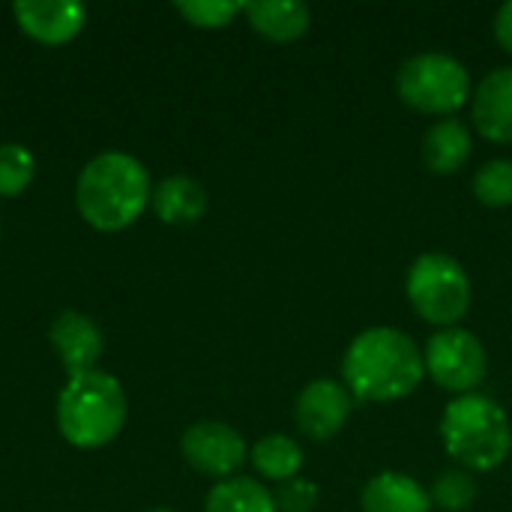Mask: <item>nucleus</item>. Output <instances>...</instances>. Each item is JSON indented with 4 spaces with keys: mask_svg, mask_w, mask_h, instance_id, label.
Returning a JSON list of instances; mask_svg holds the SVG:
<instances>
[{
    "mask_svg": "<svg viewBox=\"0 0 512 512\" xmlns=\"http://www.w3.org/2000/svg\"><path fill=\"white\" fill-rule=\"evenodd\" d=\"M405 294L414 312L435 324L438 330L444 327H459V321L471 309V276L465 267L447 255V252H423L414 258L405 276Z\"/></svg>",
    "mask_w": 512,
    "mask_h": 512,
    "instance_id": "39448f33",
    "label": "nucleus"
},
{
    "mask_svg": "<svg viewBox=\"0 0 512 512\" xmlns=\"http://www.w3.org/2000/svg\"><path fill=\"white\" fill-rule=\"evenodd\" d=\"M36 177V156L15 141L0 144V198L21 195Z\"/></svg>",
    "mask_w": 512,
    "mask_h": 512,
    "instance_id": "aec40b11",
    "label": "nucleus"
},
{
    "mask_svg": "<svg viewBox=\"0 0 512 512\" xmlns=\"http://www.w3.org/2000/svg\"><path fill=\"white\" fill-rule=\"evenodd\" d=\"M495 39L501 42L504 51L512 54V0H507L495 15Z\"/></svg>",
    "mask_w": 512,
    "mask_h": 512,
    "instance_id": "b1692460",
    "label": "nucleus"
},
{
    "mask_svg": "<svg viewBox=\"0 0 512 512\" xmlns=\"http://www.w3.org/2000/svg\"><path fill=\"white\" fill-rule=\"evenodd\" d=\"M399 99L435 117H456V111L471 99L468 66L447 51H420L408 57L396 72Z\"/></svg>",
    "mask_w": 512,
    "mask_h": 512,
    "instance_id": "423d86ee",
    "label": "nucleus"
},
{
    "mask_svg": "<svg viewBox=\"0 0 512 512\" xmlns=\"http://www.w3.org/2000/svg\"><path fill=\"white\" fill-rule=\"evenodd\" d=\"M276 498V510L279 512H312L321 492L312 480H303V477H294L288 483H279V489L273 492Z\"/></svg>",
    "mask_w": 512,
    "mask_h": 512,
    "instance_id": "5701e85b",
    "label": "nucleus"
},
{
    "mask_svg": "<svg viewBox=\"0 0 512 512\" xmlns=\"http://www.w3.org/2000/svg\"><path fill=\"white\" fill-rule=\"evenodd\" d=\"M18 27L45 45L69 42L81 33L87 9L75 0H18L12 3Z\"/></svg>",
    "mask_w": 512,
    "mask_h": 512,
    "instance_id": "9b49d317",
    "label": "nucleus"
},
{
    "mask_svg": "<svg viewBox=\"0 0 512 512\" xmlns=\"http://www.w3.org/2000/svg\"><path fill=\"white\" fill-rule=\"evenodd\" d=\"M243 12L252 30L270 42H294L312 24V12L300 0H255L243 3Z\"/></svg>",
    "mask_w": 512,
    "mask_h": 512,
    "instance_id": "dca6fc26",
    "label": "nucleus"
},
{
    "mask_svg": "<svg viewBox=\"0 0 512 512\" xmlns=\"http://www.w3.org/2000/svg\"><path fill=\"white\" fill-rule=\"evenodd\" d=\"M363 512H432L429 489H423L414 477L402 471L375 474L360 492Z\"/></svg>",
    "mask_w": 512,
    "mask_h": 512,
    "instance_id": "ddd939ff",
    "label": "nucleus"
},
{
    "mask_svg": "<svg viewBox=\"0 0 512 512\" xmlns=\"http://www.w3.org/2000/svg\"><path fill=\"white\" fill-rule=\"evenodd\" d=\"M426 372L432 381L450 393H477V387L489 375V354L477 333L465 327H444L429 336L423 351Z\"/></svg>",
    "mask_w": 512,
    "mask_h": 512,
    "instance_id": "0eeeda50",
    "label": "nucleus"
},
{
    "mask_svg": "<svg viewBox=\"0 0 512 512\" xmlns=\"http://www.w3.org/2000/svg\"><path fill=\"white\" fill-rule=\"evenodd\" d=\"M441 444L471 474L495 471L512 450V426L501 402L486 393L456 396L441 414Z\"/></svg>",
    "mask_w": 512,
    "mask_h": 512,
    "instance_id": "7ed1b4c3",
    "label": "nucleus"
},
{
    "mask_svg": "<svg viewBox=\"0 0 512 512\" xmlns=\"http://www.w3.org/2000/svg\"><path fill=\"white\" fill-rule=\"evenodd\" d=\"M249 462L252 468L273 483H288L294 477H300L303 471V447L291 438V435H264L252 450H249Z\"/></svg>",
    "mask_w": 512,
    "mask_h": 512,
    "instance_id": "f3484780",
    "label": "nucleus"
},
{
    "mask_svg": "<svg viewBox=\"0 0 512 512\" xmlns=\"http://www.w3.org/2000/svg\"><path fill=\"white\" fill-rule=\"evenodd\" d=\"M351 411H354L351 390L345 387V381H333V378L309 381L297 393V402H294L297 429L312 441L336 438L351 420Z\"/></svg>",
    "mask_w": 512,
    "mask_h": 512,
    "instance_id": "1a4fd4ad",
    "label": "nucleus"
},
{
    "mask_svg": "<svg viewBox=\"0 0 512 512\" xmlns=\"http://www.w3.org/2000/svg\"><path fill=\"white\" fill-rule=\"evenodd\" d=\"M474 195L486 207L512 204V159H489L474 174Z\"/></svg>",
    "mask_w": 512,
    "mask_h": 512,
    "instance_id": "412c9836",
    "label": "nucleus"
},
{
    "mask_svg": "<svg viewBox=\"0 0 512 512\" xmlns=\"http://www.w3.org/2000/svg\"><path fill=\"white\" fill-rule=\"evenodd\" d=\"M174 9L195 27H225L243 12V3H237V0H180Z\"/></svg>",
    "mask_w": 512,
    "mask_h": 512,
    "instance_id": "4be33fe9",
    "label": "nucleus"
},
{
    "mask_svg": "<svg viewBox=\"0 0 512 512\" xmlns=\"http://www.w3.org/2000/svg\"><path fill=\"white\" fill-rule=\"evenodd\" d=\"M207 189L189 174H171L159 180L150 192V207L168 225H192L207 213Z\"/></svg>",
    "mask_w": 512,
    "mask_h": 512,
    "instance_id": "4468645a",
    "label": "nucleus"
},
{
    "mask_svg": "<svg viewBox=\"0 0 512 512\" xmlns=\"http://www.w3.org/2000/svg\"><path fill=\"white\" fill-rule=\"evenodd\" d=\"M480 489H477V480L471 477V471L465 468H450V471H441L429 489V498H432V507H441L444 512H465L474 507Z\"/></svg>",
    "mask_w": 512,
    "mask_h": 512,
    "instance_id": "6ab92c4d",
    "label": "nucleus"
},
{
    "mask_svg": "<svg viewBox=\"0 0 512 512\" xmlns=\"http://www.w3.org/2000/svg\"><path fill=\"white\" fill-rule=\"evenodd\" d=\"M420 156L435 174H456L471 156V129L462 117H438L420 144Z\"/></svg>",
    "mask_w": 512,
    "mask_h": 512,
    "instance_id": "2eb2a0df",
    "label": "nucleus"
},
{
    "mask_svg": "<svg viewBox=\"0 0 512 512\" xmlns=\"http://www.w3.org/2000/svg\"><path fill=\"white\" fill-rule=\"evenodd\" d=\"M180 453L189 462V468L216 480L237 477V471L249 459V447L243 435L234 426L219 423V420L192 423L180 438Z\"/></svg>",
    "mask_w": 512,
    "mask_h": 512,
    "instance_id": "6e6552de",
    "label": "nucleus"
},
{
    "mask_svg": "<svg viewBox=\"0 0 512 512\" xmlns=\"http://www.w3.org/2000/svg\"><path fill=\"white\" fill-rule=\"evenodd\" d=\"M471 120L495 144L512 141V66L492 69L471 93Z\"/></svg>",
    "mask_w": 512,
    "mask_h": 512,
    "instance_id": "f8f14e48",
    "label": "nucleus"
},
{
    "mask_svg": "<svg viewBox=\"0 0 512 512\" xmlns=\"http://www.w3.org/2000/svg\"><path fill=\"white\" fill-rule=\"evenodd\" d=\"M150 174L141 159L123 150L93 156L75 183V204L96 231H120L132 225L150 204Z\"/></svg>",
    "mask_w": 512,
    "mask_h": 512,
    "instance_id": "f03ea898",
    "label": "nucleus"
},
{
    "mask_svg": "<svg viewBox=\"0 0 512 512\" xmlns=\"http://www.w3.org/2000/svg\"><path fill=\"white\" fill-rule=\"evenodd\" d=\"M123 384L102 369L75 375L57 396V429L63 441L81 450L111 444L126 423Z\"/></svg>",
    "mask_w": 512,
    "mask_h": 512,
    "instance_id": "20e7f679",
    "label": "nucleus"
},
{
    "mask_svg": "<svg viewBox=\"0 0 512 512\" xmlns=\"http://www.w3.org/2000/svg\"><path fill=\"white\" fill-rule=\"evenodd\" d=\"M426 375L423 351L399 327H369L351 339L342 357V378L360 402L408 399Z\"/></svg>",
    "mask_w": 512,
    "mask_h": 512,
    "instance_id": "f257e3e1",
    "label": "nucleus"
},
{
    "mask_svg": "<svg viewBox=\"0 0 512 512\" xmlns=\"http://www.w3.org/2000/svg\"><path fill=\"white\" fill-rule=\"evenodd\" d=\"M48 339H51L63 369L69 372V378L93 372L102 357V348H105L99 324L75 309H66L54 318Z\"/></svg>",
    "mask_w": 512,
    "mask_h": 512,
    "instance_id": "9d476101",
    "label": "nucleus"
},
{
    "mask_svg": "<svg viewBox=\"0 0 512 512\" xmlns=\"http://www.w3.org/2000/svg\"><path fill=\"white\" fill-rule=\"evenodd\" d=\"M153 512H174V510H153Z\"/></svg>",
    "mask_w": 512,
    "mask_h": 512,
    "instance_id": "393cba45",
    "label": "nucleus"
},
{
    "mask_svg": "<svg viewBox=\"0 0 512 512\" xmlns=\"http://www.w3.org/2000/svg\"><path fill=\"white\" fill-rule=\"evenodd\" d=\"M204 512H279L273 492L249 477L219 480L204 501Z\"/></svg>",
    "mask_w": 512,
    "mask_h": 512,
    "instance_id": "a211bd4d",
    "label": "nucleus"
}]
</instances>
